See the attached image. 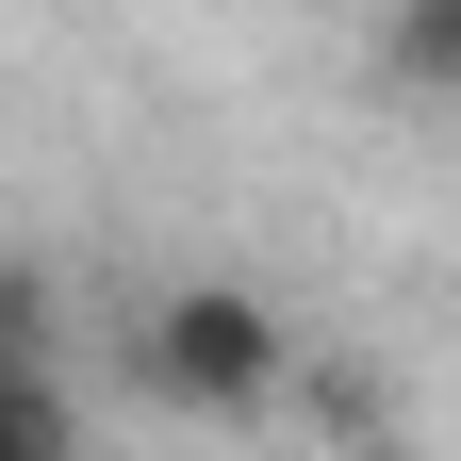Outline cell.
I'll return each mask as SVG.
<instances>
[{
  "mask_svg": "<svg viewBox=\"0 0 461 461\" xmlns=\"http://www.w3.org/2000/svg\"><path fill=\"white\" fill-rule=\"evenodd\" d=\"M115 379L165 429H248V412L297 395V330H280L264 280H149L132 330H115Z\"/></svg>",
  "mask_w": 461,
  "mask_h": 461,
  "instance_id": "1",
  "label": "cell"
},
{
  "mask_svg": "<svg viewBox=\"0 0 461 461\" xmlns=\"http://www.w3.org/2000/svg\"><path fill=\"white\" fill-rule=\"evenodd\" d=\"M0 461H83V412H67V363L50 346L0 363Z\"/></svg>",
  "mask_w": 461,
  "mask_h": 461,
  "instance_id": "2",
  "label": "cell"
},
{
  "mask_svg": "<svg viewBox=\"0 0 461 461\" xmlns=\"http://www.w3.org/2000/svg\"><path fill=\"white\" fill-rule=\"evenodd\" d=\"M379 83L395 99H461V0H379Z\"/></svg>",
  "mask_w": 461,
  "mask_h": 461,
  "instance_id": "3",
  "label": "cell"
}]
</instances>
